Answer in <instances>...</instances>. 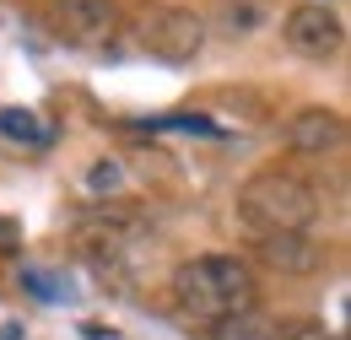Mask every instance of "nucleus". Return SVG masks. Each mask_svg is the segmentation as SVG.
<instances>
[{
  "label": "nucleus",
  "mask_w": 351,
  "mask_h": 340,
  "mask_svg": "<svg viewBox=\"0 0 351 340\" xmlns=\"http://www.w3.org/2000/svg\"><path fill=\"white\" fill-rule=\"evenodd\" d=\"M135 43L162 60V65H189L200 49H206V16L189 11V5H168V0H152L135 11Z\"/></svg>",
  "instance_id": "nucleus-3"
},
{
  "label": "nucleus",
  "mask_w": 351,
  "mask_h": 340,
  "mask_svg": "<svg viewBox=\"0 0 351 340\" xmlns=\"http://www.w3.org/2000/svg\"><path fill=\"white\" fill-rule=\"evenodd\" d=\"M281 141L298 157H341L346 151V119L335 108H324V103H308L281 125Z\"/></svg>",
  "instance_id": "nucleus-6"
},
{
  "label": "nucleus",
  "mask_w": 351,
  "mask_h": 340,
  "mask_svg": "<svg viewBox=\"0 0 351 340\" xmlns=\"http://www.w3.org/2000/svg\"><path fill=\"white\" fill-rule=\"evenodd\" d=\"M287 340H341V335H330L324 324H313V319H298L292 330H287Z\"/></svg>",
  "instance_id": "nucleus-12"
},
{
  "label": "nucleus",
  "mask_w": 351,
  "mask_h": 340,
  "mask_svg": "<svg viewBox=\"0 0 351 340\" xmlns=\"http://www.w3.org/2000/svg\"><path fill=\"white\" fill-rule=\"evenodd\" d=\"M287 330H292L287 319H276V313H265V308H249V313L217 324V340H287Z\"/></svg>",
  "instance_id": "nucleus-8"
},
{
  "label": "nucleus",
  "mask_w": 351,
  "mask_h": 340,
  "mask_svg": "<svg viewBox=\"0 0 351 340\" xmlns=\"http://www.w3.org/2000/svg\"><path fill=\"white\" fill-rule=\"evenodd\" d=\"M254 259L276 276H313L324 270V243L313 232H265L254 238Z\"/></svg>",
  "instance_id": "nucleus-7"
},
{
  "label": "nucleus",
  "mask_w": 351,
  "mask_h": 340,
  "mask_svg": "<svg viewBox=\"0 0 351 340\" xmlns=\"http://www.w3.org/2000/svg\"><path fill=\"white\" fill-rule=\"evenodd\" d=\"M173 302L184 319L195 324H227L249 308H260V281L249 270V259L238 254H200V259H184L173 270Z\"/></svg>",
  "instance_id": "nucleus-1"
},
{
  "label": "nucleus",
  "mask_w": 351,
  "mask_h": 340,
  "mask_svg": "<svg viewBox=\"0 0 351 340\" xmlns=\"http://www.w3.org/2000/svg\"><path fill=\"white\" fill-rule=\"evenodd\" d=\"M0 135L5 141H27V146H49V125L27 108H0Z\"/></svg>",
  "instance_id": "nucleus-10"
},
{
  "label": "nucleus",
  "mask_w": 351,
  "mask_h": 340,
  "mask_svg": "<svg viewBox=\"0 0 351 340\" xmlns=\"http://www.w3.org/2000/svg\"><path fill=\"white\" fill-rule=\"evenodd\" d=\"M125 27L119 0H49V33L71 49H108Z\"/></svg>",
  "instance_id": "nucleus-4"
},
{
  "label": "nucleus",
  "mask_w": 351,
  "mask_h": 340,
  "mask_svg": "<svg viewBox=\"0 0 351 340\" xmlns=\"http://www.w3.org/2000/svg\"><path fill=\"white\" fill-rule=\"evenodd\" d=\"M265 22H270V5H265V0H221V27H227L232 38L260 33Z\"/></svg>",
  "instance_id": "nucleus-9"
},
{
  "label": "nucleus",
  "mask_w": 351,
  "mask_h": 340,
  "mask_svg": "<svg viewBox=\"0 0 351 340\" xmlns=\"http://www.w3.org/2000/svg\"><path fill=\"white\" fill-rule=\"evenodd\" d=\"M324 211L319 189L287 168H260L238 184V216L254 232H313V221Z\"/></svg>",
  "instance_id": "nucleus-2"
},
{
  "label": "nucleus",
  "mask_w": 351,
  "mask_h": 340,
  "mask_svg": "<svg viewBox=\"0 0 351 340\" xmlns=\"http://www.w3.org/2000/svg\"><path fill=\"white\" fill-rule=\"evenodd\" d=\"M16 238H22V232H16V221H5V216H0V249H16Z\"/></svg>",
  "instance_id": "nucleus-13"
},
{
  "label": "nucleus",
  "mask_w": 351,
  "mask_h": 340,
  "mask_svg": "<svg viewBox=\"0 0 351 340\" xmlns=\"http://www.w3.org/2000/svg\"><path fill=\"white\" fill-rule=\"evenodd\" d=\"M119 184H125V173H119V162H97V168L87 173V189H92V195H114Z\"/></svg>",
  "instance_id": "nucleus-11"
},
{
  "label": "nucleus",
  "mask_w": 351,
  "mask_h": 340,
  "mask_svg": "<svg viewBox=\"0 0 351 340\" xmlns=\"http://www.w3.org/2000/svg\"><path fill=\"white\" fill-rule=\"evenodd\" d=\"M281 38H287L292 54L324 65V60H335V54L346 49V22H341L335 5H313V0H303V5H292V11L281 16Z\"/></svg>",
  "instance_id": "nucleus-5"
}]
</instances>
